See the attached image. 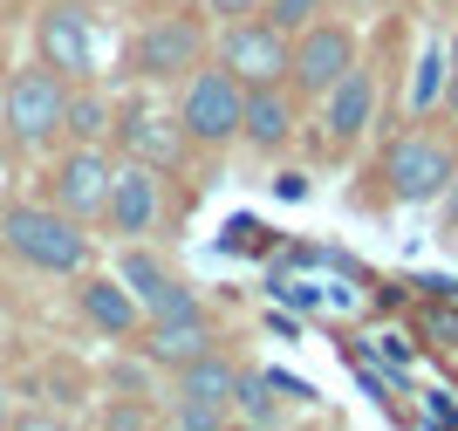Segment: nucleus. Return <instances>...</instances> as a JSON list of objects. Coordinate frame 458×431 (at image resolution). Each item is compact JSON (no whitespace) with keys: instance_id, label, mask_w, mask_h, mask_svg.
I'll list each match as a JSON object with an SVG mask.
<instances>
[{"instance_id":"23","label":"nucleus","mask_w":458,"mask_h":431,"mask_svg":"<svg viewBox=\"0 0 458 431\" xmlns=\"http://www.w3.org/2000/svg\"><path fill=\"white\" fill-rule=\"evenodd\" d=\"M212 14H226V21H240V14H253V7H260V0H206Z\"/></svg>"},{"instance_id":"14","label":"nucleus","mask_w":458,"mask_h":431,"mask_svg":"<svg viewBox=\"0 0 458 431\" xmlns=\"http://www.w3.org/2000/svg\"><path fill=\"white\" fill-rule=\"evenodd\" d=\"M212 349V322L206 315H172V322H144V357L178 370V363L206 357Z\"/></svg>"},{"instance_id":"12","label":"nucleus","mask_w":458,"mask_h":431,"mask_svg":"<svg viewBox=\"0 0 458 431\" xmlns=\"http://www.w3.org/2000/svg\"><path fill=\"white\" fill-rule=\"evenodd\" d=\"M322 103H328V137H335V144H356V137L369 131V116H377V75L349 69Z\"/></svg>"},{"instance_id":"18","label":"nucleus","mask_w":458,"mask_h":431,"mask_svg":"<svg viewBox=\"0 0 458 431\" xmlns=\"http://www.w3.org/2000/svg\"><path fill=\"white\" fill-rule=\"evenodd\" d=\"M62 131L76 137V144H103V131H110V103H103V96H69Z\"/></svg>"},{"instance_id":"2","label":"nucleus","mask_w":458,"mask_h":431,"mask_svg":"<svg viewBox=\"0 0 458 431\" xmlns=\"http://www.w3.org/2000/svg\"><path fill=\"white\" fill-rule=\"evenodd\" d=\"M62 116H69V75H55L48 62L7 75V90H0V124H7V137H14L21 151L55 144Z\"/></svg>"},{"instance_id":"24","label":"nucleus","mask_w":458,"mask_h":431,"mask_svg":"<svg viewBox=\"0 0 458 431\" xmlns=\"http://www.w3.org/2000/svg\"><path fill=\"white\" fill-rule=\"evenodd\" d=\"M445 110L458 116V69H452V82H445Z\"/></svg>"},{"instance_id":"15","label":"nucleus","mask_w":458,"mask_h":431,"mask_svg":"<svg viewBox=\"0 0 458 431\" xmlns=\"http://www.w3.org/2000/svg\"><path fill=\"white\" fill-rule=\"evenodd\" d=\"M240 137H253V151H281L287 137H294V96H287L281 82L247 90V124H240Z\"/></svg>"},{"instance_id":"27","label":"nucleus","mask_w":458,"mask_h":431,"mask_svg":"<svg viewBox=\"0 0 458 431\" xmlns=\"http://www.w3.org/2000/svg\"><path fill=\"white\" fill-rule=\"evenodd\" d=\"M0 425H7V397H0Z\"/></svg>"},{"instance_id":"16","label":"nucleus","mask_w":458,"mask_h":431,"mask_svg":"<svg viewBox=\"0 0 458 431\" xmlns=\"http://www.w3.org/2000/svg\"><path fill=\"white\" fill-rule=\"evenodd\" d=\"M233 384H240V370H233L219 349L178 363V397H191V404H219V411H233Z\"/></svg>"},{"instance_id":"8","label":"nucleus","mask_w":458,"mask_h":431,"mask_svg":"<svg viewBox=\"0 0 458 431\" xmlns=\"http://www.w3.org/2000/svg\"><path fill=\"white\" fill-rule=\"evenodd\" d=\"M110 178H116V158L103 144H69V158L55 165V178H48V192H55V206L69 212V220H103V206H110Z\"/></svg>"},{"instance_id":"13","label":"nucleus","mask_w":458,"mask_h":431,"mask_svg":"<svg viewBox=\"0 0 458 431\" xmlns=\"http://www.w3.org/2000/svg\"><path fill=\"white\" fill-rule=\"evenodd\" d=\"M76 308L89 329H103V336H131L137 322H144V308H137V295L123 281H103V274H89V281L76 288Z\"/></svg>"},{"instance_id":"6","label":"nucleus","mask_w":458,"mask_h":431,"mask_svg":"<svg viewBox=\"0 0 458 431\" xmlns=\"http://www.w3.org/2000/svg\"><path fill=\"white\" fill-rule=\"evenodd\" d=\"M206 56V35H199V21L191 14H157L144 35L131 41V69L144 82H185Z\"/></svg>"},{"instance_id":"9","label":"nucleus","mask_w":458,"mask_h":431,"mask_svg":"<svg viewBox=\"0 0 458 431\" xmlns=\"http://www.w3.org/2000/svg\"><path fill=\"white\" fill-rule=\"evenodd\" d=\"M219 62H226L247 90H260V82H287V35L274 28L267 14H260V21L240 14L226 28V41H219Z\"/></svg>"},{"instance_id":"26","label":"nucleus","mask_w":458,"mask_h":431,"mask_svg":"<svg viewBox=\"0 0 458 431\" xmlns=\"http://www.w3.org/2000/svg\"><path fill=\"white\" fill-rule=\"evenodd\" d=\"M452 246H458V212H452Z\"/></svg>"},{"instance_id":"22","label":"nucleus","mask_w":458,"mask_h":431,"mask_svg":"<svg viewBox=\"0 0 458 431\" xmlns=\"http://www.w3.org/2000/svg\"><path fill=\"white\" fill-rule=\"evenodd\" d=\"M172 425H185V431H219V425H226V411H219V404H191V397H178Z\"/></svg>"},{"instance_id":"7","label":"nucleus","mask_w":458,"mask_h":431,"mask_svg":"<svg viewBox=\"0 0 458 431\" xmlns=\"http://www.w3.org/2000/svg\"><path fill=\"white\" fill-rule=\"evenodd\" d=\"M35 56L48 62L55 75H69V82L96 75V21H89V7H76V0L41 7V21H35Z\"/></svg>"},{"instance_id":"28","label":"nucleus","mask_w":458,"mask_h":431,"mask_svg":"<svg viewBox=\"0 0 458 431\" xmlns=\"http://www.w3.org/2000/svg\"><path fill=\"white\" fill-rule=\"evenodd\" d=\"M356 7H369V0H356Z\"/></svg>"},{"instance_id":"5","label":"nucleus","mask_w":458,"mask_h":431,"mask_svg":"<svg viewBox=\"0 0 458 431\" xmlns=\"http://www.w3.org/2000/svg\"><path fill=\"white\" fill-rule=\"evenodd\" d=\"M349 69H356V35L335 28V21H308L301 35L287 41V82H294V96H328Z\"/></svg>"},{"instance_id":"25","label":"nucleus","mask_w":458,"mask_h":431,"mask_svg":"<svg viewBox=\"0 0 458 431\" xmlns=\"http://www.w3.org/2000/svg\"><path fill=\"white\" fill-rule=\"evenodd\" d=\"M452 69H458V35H452Z\"/></svg>"},{"instance_id":"21","label":"nucleus","mask_w":458,"mask_h":431,"mask_svg":"<svg viewBox=\"0 0 458 431\" xmlns=\"http://www.w3.org/2000/svg\"><path fill=\"white\" fill-rule=\"evenodd\" d=\"M172 315H206V308H199V295H191L185 281H172L165 295L151 301V322H172Z\"/></svg>"},{"instance_id":"20","label":"nucleus","mask_w":458,"mask_h":431,"mask_svg":"<svg viewBox=\"0 0 458 431\" xmlns=\"http://www.w3.org/2000/svg\"><path fill=\"white\" fill-rule=\"evenodd\" d=\"M322 7L328 0H260V14H267L281 35H301L308 21H322Z\"/></svg>"},{"instance_id":"3","label":"nucleus","mask_w":458,"mask_h":431,"mask_svg":"<svg viewBox=\"0 0 458 431\" xmlns=\"http://www.w3.org/2000/svg\"><path fill=\"white\" fill-rule=\"evenodd\" d=\"M178 124L191 144H233L247 124V82L219 62V69H191L178 90Z\"/></svg>"},{"instance_id":"4","label":"nucleus","mask_w":458,"mask_h":431,"mask_svg":"<svg viewBox=\"0 0 458 431\" xmlns=\"http://www.w3.org/2000/svg\"><path fill=\"white\" fill-rule=\"evenodd\" d=\"M383 178H390V199H397V206H431L458 178V158H452V144L411 131V137H397V144L383 151Z\"/></svg>"},{"instance_id":"11","label":"nucleus","mask_w":458,"mask_h":431,"mask_svg":"<svg viewBox=\"0 0 458 431\" xmlns=\"http://www.w3.org/2000/svg\"><path fill=\"white\" fill-rule=\"evenodd\" d=\"M157 212H165V199H157V171L137 165V158H123L110 178V206H103V220H110V233H123V240H137V233H151Z\"/></svg>"},{"instance_id":"17","label":"nucleus","mask_w":458,"mask_h":431,"mask_svg":"<svg viewBox=\"0 0 458 431\" xmlns=\"http://www.w3.org/2000/svg\"><path fill=\"white\" fill-rule=\"evenodd\" d=\"M116 281L131 288V295H137V308L151 315V301L165 295V288H172V274H165V261H151V254H137V246H131V254H123V267H116Z\"/></svg>"},{"instance_id":"1","label":"nucleus","mask_w":458,"mask_h":431,"mask_svg":"<svg viewBox=\"0 0 458 431\" xmlns=\"http://www.w3.org/2000/svg\"><path fill=\"white\" fill-rule=\"evenodd\" d=\"M0 246L35 274H82L89 267V233L62 206H0Z\"/></svg>"},{"instance_id":"10","label":"nucleus","mask_w":458,"mask_h":431,"mask_svg":"<svg viewBox=\"0 0 458 431\" xmlns=\"http://www.w3.org/2000/svg\"><path fill=\"white\" fill-rule=\"evenodd\" d=\"M110 137L123 144V158H137V165H151V171H172L178 158H185V124L178 116H157V110H144V103H131V110L110 124Z\"/></svg>"},{"instance_id":"19","label":"nucleus","mask_w":458,"mask_h":431,"mask_svg":"<svg viewBox=\"0 0 458 431\" xmlns=\"http://www.w3.org/2000/svg\"><path fill=\"white\" fill-rule=\"evenodd\" d=\"M233 411L247 418V425H274V397H267V376H240V384H233Z\"/></svg>"}]
</instances>
